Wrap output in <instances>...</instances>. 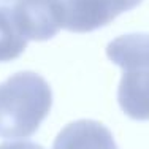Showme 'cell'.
<instances>
[{"label": "cell", "instance_id": "ba28073f", "mask_svg": "<svg viewBox=\"0 0 149 149\" xmlns=\"http://www.w3.org/2000/svg\"><path fill=\"white\" fill-rule=\"evenodd\" d=\"M17 2V0H0V5H8V3Z\"/></svg>", "mask_w": 149, "mask_h": 149}, {"label": "cell", "instance_id": "3957f363", "mask_svg": "<svg viewBox=\"0 0 149 149\" xmlns=\"http://www.w3.org/2000/svg\"><path fill=\"white\" fill-rule=\"evenodd\" d=\"M143 0H62L63 29L87 33L108 26L119 15L136 8Z\"/></svg>", "mask_w": 149, "mask_h": 149}, {"label": "cell", "instance_id": "5b68a950", "mask_svg": "<svg viewBox=\"0 0 149 149\" xmlns=\"http://www.w3.org/2000/svg\"><path fill=\"white\" fill-rule=\"evenodd\" d=\"M52 149H119L111 130L98 120L79 119L65 125Z\"/></svg>", "mask_w": 149, "mask_h": 149}, {"label": "cell", "instance_id": "7a4b0ae2", "mask_svg": "<svg viewBox=\"0 0 149 149\" xmlns=\"http://www.w3.org/2000/svg\"><path fill=\"white\" fill-rule=\"evenodd\" d=\"M106 56L122 68L118 89L120 109L130 119L149 120V33L114 38L106 46Z\"/></svg>", "mask_w": 149, "mask_h": 149}, {"label": "cell", "instance_id": "6da1fadb", "mask_svg": "<svg viewBox=\"0 0 149 149\" xmlns=\"http://www.w3.org/2000/svg\"><path fill=\"white\" fill-rule=\"evenodd\" d=\"M52 91L43 76L33 72L15 73L0 84V138L32 136L48 118Z\"/></svg>", "mask_w": 149, "mask_h": 149}, {"label": "cell", "instance_id": "52a82bcc", "mask_svg": "<svg viewBox=\"0 0 149 149\" xmlns=\"http://www.w3.org/2000/svg\"><path fill=\"white\" fill-rule=\"evenodd\" d=\"M0 149H45L33 141H6L0 144Z\"/></svg>", "mask_w": 149, "mask_h": 149}, {"label": "cell", "instance_id": "8992f818", "mask_svg": "<svg viewBox=\"0 0 149 149\" xmlns=\"http://www.w3.org/2000/svg\"><path fill=\"white\" fill-rule=\"evenodd\" d=\"M27 48V40L19 33L11 8L0 6V63L17 59Z\"/></svg>", "mask_w": 149, "mask_h": 149}, {"label": "cell", "instance_id": "277c9868", "mask_svg": "<svg viewBox=\"0 0 149 149\" xmlns=\"http://www.w3.org/2000/svg\"><path fill=\"white\" fill-rule=\"evenodd\" d=\"M11 11L17 30L26 40L46 41L63 29L62 0H17Z\"/></svg>", "mask_w": 149, "mask_h": 149}]
</instances>
